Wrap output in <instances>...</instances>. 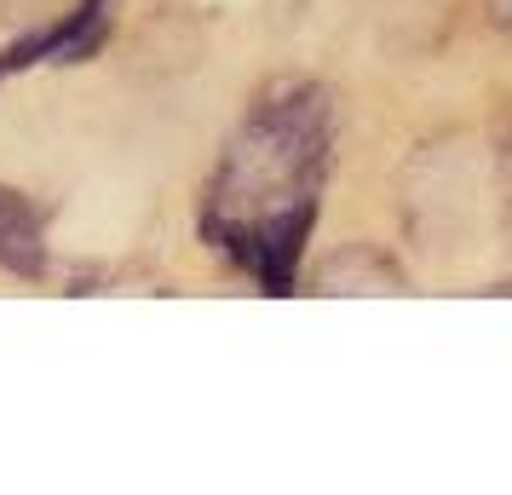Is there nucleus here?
Instances as JSON below:
<instances>
[{"label":"nucleus","mask_w":512,"mask_h":495,"mask_svg":"<svg viewBox=\"0 0 512 495\" xmlns=\"http://www.w3.org/2000/svg\"><path fill=\"white\" fill-rule=\"evenodd\" d=\"M507 225H512V196H507ZM501 294H512V283H507V288H501Z\"/></svg>","instance_id":"obj_7"},{"label":"nucleus","mask_w":512,"mask_h":495,"mask_svg":"<svg viewBox=\"0 0 512 495\" xmlns=\"http://www.w3.org/2000/svg\"><path fill=\"white\" fill-rule=\"evenodd\" d=\"M484 6H489V24L512 41V0H484Z\"/></svg>","instance_id":"obj_5"},{"label":"nucleus","mask_w":512,"mask_h":495,"mask_svg":"<svg viewBox=\"0 0 512 495\" xmlns=\"http://www.w3.org/2000/svg\"><path fill=\"white\" fill-rule=\"evenodd\" d=\"M41 0H0V18H41Z\"/></svg>","instance_id":"obj_6"},{"label":"nucleus","mask_w":512,"mask_h":495,"mask_svg":"<svg viewBox=\"0 0 512 495\" xmlns=\"http://www.w3.org/2000/svg\"><path fill=\"white\" fill-rule=\"evenodd\" d=\"M116 6L121 0H75L64 18L29 29L24 41H12L0 52V81L18 70H35V64H81V58H93L110 41V29H116Z\"/></svg>","instance_id":"obj_2"},{"label":"nucleus","mask_w":512,"mask_h":495,"mask_svg":"<svg viewBox=\"0 0 512 495\" xmlns=\"http://www.w3.org/2000/svg\"><path fill=\"white\" fill-rule=\"evenodd\" d=\"M0 271L24 277V283H41L47 277V225L29 196L0 185Z\"/></svg>","instance_id":"obj_3"},{"label":"nucleus","mask_w":512,"mask_h":495,"mask_svg":"<svg viewBox=\"0 0 512 495\" xmlns=\"http://www.w3.org/2000/svg\"><path fill=\"white\" fill-rule=\"evenodd\" d=\"M317 294H409L403 271H397L380 248H340L317 265Z\"/></svg>","instance_id":"obj_4"},{"label":"nucleus","mask_w":512,"mask_h":495,"mask_svg":"<svg viewBox=\"0 0 512 495\" xmlns=\"http://www.w3.org/2000/svg\"><path fill=\"white\" fill-rule=\"evenodd\" d=\"M334 167V98L323 81L282 75L248 104L219 150L196 231L213 254L248 271L259 294L300 288L305 242Z\"/></svg>","instance_id":"obj_1"}]
</instances>
